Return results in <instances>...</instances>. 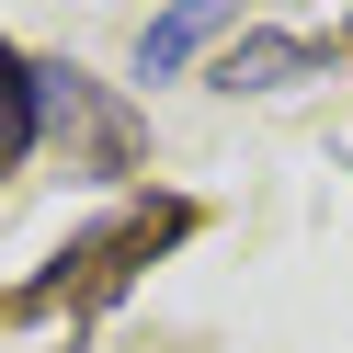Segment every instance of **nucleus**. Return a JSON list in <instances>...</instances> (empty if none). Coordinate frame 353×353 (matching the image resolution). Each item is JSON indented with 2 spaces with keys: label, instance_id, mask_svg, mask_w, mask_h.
<instances>
[{
  "label": "nucleus",
  "instance_id": "1",
  "mask_svg": "<svg viewBox=\"0 0 353 353\" xmlns=\"http://www.w3.org/2000/svg\"><path fill=\"white\" fill-rule=\"evenodd\" d=\"M216 34H228V0H171L160 23L137 34V80H171V69H183V57H205Z\"/></svg>",
  "mask_w": 353,
  "mask_h": 353
},
{
  "label": "nucleus",
  "instance_id": "2",
  "mask_svg": "<svg viewBox=\"0 0 353 353\" xmlns=\"http://www.w3.org/2000/svg\"><path fill=\"white\" fill-rule=\"evenodd\" d=\"M307 69H319V46H296V34H251V46L216 57V92H296Z\"/></svg>",
  "mask_w": 353,
  "mask_h": 353
},
{
  "label": "nucleus",
  "instance_id": "3",
  "mask_svg": "<svg viewBox=\"0 0 353 353\" xmlns=\"http://www.w3.org/2000/svg\"><path fill=\"white\" fill-rule=\"evenodd\" d=\"M34 137H46V103H34V69H23L12 46H0V171L23 160Z\"/></svg>",
  "mask_w": 353,
  "mask_h": 353
},
{
  "label": "nucleus",
  "instance_id": "4",
  "mask_svg": "<svg viewBox=\"0 0 353 353\" xmlns=\"http://www.w3.org/2000/svg\"><path fill=\"white\" fill-rule=\"evenodd\" d=\"M342 46H353V23H342Z\"/></svg>",
  "mask_w": 353,
  "mask_h": 353
}]
</instances>
